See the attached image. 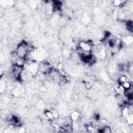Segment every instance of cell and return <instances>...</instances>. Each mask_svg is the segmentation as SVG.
<instances>
[{
  "mask_svg": "<svg viewBox=\"0 0 133 133\" xmlns=\"http://www.w3.org/2000/svg\"><path fill=\"white\" fill-rule=\"evenodd\" d=\"M93 44L91 42L89 41H80L78 43V47H79L84 52H92L93 49Z\"/></svg>",
  "mask_w": 133,
  "mask_h": 133,
  "instance_id": "6da1fadb",
  "label": "cell"
},
{
  "mask_svg": "<svg viewBox=\"0 0 133 133\" xmlns=\"http://www.w3.org/2000/svg\"><path fill=\"white\" fill-rule=\"evenodd\" d=\"M114 89H115V91L116 92V93L117 94V95H121V96L124 95V94L125 93L126 90L121 84H117V85L115 86Z\"/></svg>",
  "mask_w": 133,
  "mask_h": 133,
  "instance_id": "7a4b0ae2",
  "label": "cell"
},
{
  "mask_svg": "<svg viewBox=\"0 0 133 133\" xmlns=\"http://www.w3.org/2000/svg\"><path fill=\"white\" fill-rule=\"evenodd\" d=\"M80 113L79 111L77 110H74L72 111V112L71 113V116H70V119L71 120L73 121H78L79 120V118L80 117Z\"/></svg>",
  "mask_w": 133,
  "mask_h": 133,
  "instance_id": "3957f363",
  "label": "cell"
},
{
  "mask_svg": "<svg viewBox=\"0 0 133 133\" xmlns=\"http://www.w3.org/2000/svg\"><path fill=\"white\" fill-rule=\"evenodd\" d=\"M45 116H46V119L50 121H54V120H55V117L53 116V114L50 110H46L45 111Z\"/></svg>",
  "mask_w": 133,
  "mask_h": 133,
  "instance_id": "277c9868",
  "label": "cell"
},
{
  "mask_svg": "<svg viewBox=\"0 0 133 133\" xmlns=\"http://www.w3.org/2000/svg\"><path fill=\"white\" fill-rule=\"evenodd\" d=\"M129 81L128 78L125 75H121L118 78V84H122L126 81Z\"/></svg>",
  "mask_w": 133,
  "mask_h": 133,
  "instance_id": "5b68a950",
  "label": "cell"
},
{
  "mask_svg": "<svg viewBox=\"0 0 133 133\" xmlns=\"http://www.w3.org/2000/svg\"><path fill=\"white\" fill-rule=\"evenodd\" d=\"M121 85L123 86V87L124 88L125 90H127L132 89V83L130 81H126L125 82L123 83Z\"/></svg>",
  "mask_w": 133,
  "mask_h": 133,
  "instance_id": "8992f818",
  "label": "cell"
},
{
  "mask_svg": "<svg viewBox=\"0 0 133 133\" xmlns=\"http://www.w3.org/2000/svg\"><path fill=\"white\" fill-rule=\"evenodd\" d=\"M126 122L129 125H132L133 124V113H130L126 117Z\"/></svg>",
  "mask_w": 133,
  "mask_h": 133,
  "instance_id": "52a82bcc",
  "label": "cell"
},
{
  "mask_svg": "<svg viewBox=\"0 0 133 133\" xmlns=\"http://www.w3.org/2000/svg\"><path fill=\"white\" fill-rule=\"evenodd\" d=\"M124 42L127 44H128V45H130V44H132L133 43V37H132V36L131 35H127V36H126V37H125V40H124Z\"/></svg>",
  "mask_w": 133,
  "mask_h": 133,
  "instance_id": "ba28073f",
  "label": "cell"
},
{
  "mask_svg": "<svg viewBox=\"0 0 133 133\" xmlns=\"http://www.w3.org/2000/svg\"><path fill=\"white\" fill-rule=\"evenodd\" d=\"M113 3L114 6H116L117 7H120L123 5H124L123 3V2L120 1H115L113 2Z\"/></svg>",
  "mask_w": 133,
  "mask_h": 133,
  "instance_id": "9c48e42d",
  "label": "cell"
},
{
  "mask_svg": "<svg viewBox=\"0 0 133 133\" xmlns=\"http://www.w3.org/2000/svg\"><path fill=\"white\" fill-rule=\"evenodd\" d=\"M19 129V132L20 133H24V132H25V129L24 128H22V127H21Z\"/></svg>",
  "mask_w": 133,
  "mask_h": 133,
  "instance_id": "30bf717a",
  "label": "cell"
}]
</instances>
